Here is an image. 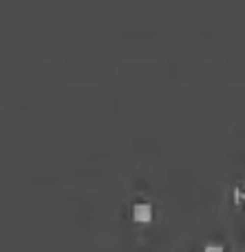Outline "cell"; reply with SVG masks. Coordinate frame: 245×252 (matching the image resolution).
Returning a JSON list of instances; mask_svg holds the SVG:
<instances>
[{
  "label": "cell",
  "instance_id": "obj_2",
  "mask_svg": "<svg viewBox=\"0 0 245 252\" xmlns=\"http://www.w3.org/2000/svg\"><path fill=\"white\" fill-rule=\"evenodd\" d=\"M206 252H223V248H221V246H208Z\"/></svg>",
  "mask_w": 245,
  "mask_h": 252
},
{
  "label": "cell",
  "instance_id": "obj_1",
  "mask_svg": "<svg viewBox=\"0 0 245 252\" xmlns=\"http://www.w3.org/2000/svg\"><path fill=\"white\" fill-rule=\"evenodd\" d=\"M133 219L139 223H146L153 219V208H150L148 204H137L135 208H133Z\"/></svg>",
  "mask_w": 245,
  "mask_h": 252
}]
</instances>
